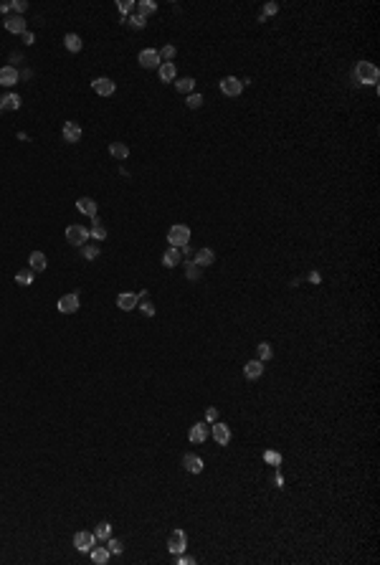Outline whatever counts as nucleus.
<instances>
[{
	"instance_id": "nucleus-22",
	"label": "nucleus",
	"mask_w": 380,
	"mask_h": 565,
	"mask_svg": "<svg viewBox=\"0 0 380 565\" xmlns=\"http://www.w3.org/2000/svg\"><path fill=\"white\" fill-rule=\"evenodd\" d=\"M134 8H137V16H142L145 21H147L152 13H157V3H152V0H139Z\"/></svg>"
},
{
	"instance_id": "nucleus-7",
	"label": "nucleus",
	"mask_w": 380,
	"mask_h": 565,
	"mask_svg": "<svg viewBox=\"0 0 380 565\" xmlns=\"http://www.w3.org/2000/svg\"><path fill=\"white\" fill-rule=\"evenodd\" d=\"M211 434H213V439H216V444H218V446H226V444L231 441V429H228L223 421H213Z\"/></svg>"
},
{
	"instance_id": "nucleus-1",
	"label": "nucleus",
	"mask_w": 380,
	"mask_h": 565,
	"mask_svg": "<svg viewBox=\"0 0 380 565\" xmlns=\"http://www.w3.org/2000/svg\"><path fill=\"white\" fill-rule=\"evenodd\" d=\"M187 241H190V228H187V226L175 223V226L167 231V244H170L172 249H182V246H187Z\"/></svg>"
},
{
	"instance_id": "nucleus-29",
	"label": "nucleus",
	"mask_w": 380,
	"mask_h": 565,
	"mask_svg": "<svg viewBox=\"0 0 380 565\" xmlns=\"http://www.w3.org/2000/svg\"><path fill=\"white\" fill-rule=\"evenodd\" d=\"M175 89L180 91V94H190L196 89V79H190V76H182V79H177L175 81Z\"/></svg>"
},
{
	"instance_id": "nucleus-5",
	"label": "nucleus",
	"mask_w": 380,
	"mask_h": 565,
	"mask_svg": "<svg viewBox=\"0 0 380 565\" xmlns=\"http://www.w3.org/2000/svg\"><path fill=\"white\" fill-rule=\"evenodd\" d=\"M221 91L226 94V97H239L241 91H244V81L241 79H236V76H226V79H221Z\"/></svg>"
},
{
	"instance_id": "nucleus-18",
	"label": "nucleus",
	"mask_w": 380,
	"mask_h": 565,
	"mask_svg": "<svg viewBox=\"0 0 380 565\" xmlns=\"http://www.w3.org/2000/svg\"><path fill=\"white\" fill-rule=\"evenodd\" d=\"M162 264L167 266V269H175L177 264H182V254H180V249H167L165 254H162Z\"/></svg>"
},
{
	"instance_id": "nucleus-9",
	"label": "nucleus",
	"mask_w": 380,
	"mask_h": 565,
	"mask_svg": "<svg viewBox=\"0 0 380 565\" xmlns=\"http://www.w3.org/2000/svg\"><path fill=\"white\" fill-rule=\"evenodd\" d=\"M59 312L61 314H74L76 309H79V294H64L61 299H59Z\"/></svg>"
},
{
	"instance_id": "nucleus-4",
	"label": "nucleus",
	"mask_w": 380,
	"mask_h": 565,
	"mask_svg": "<svg viewBox=\"0 0 380 565\" xmlns=\"http://www.w3.org/2000/svg\"><path fill=\"white\" fill-rule=\"evenodd\" d=\"M185 547H187V537H185V532H182V530L170 532V537H167V550L175 552V555H180V552H185Z\"/></svg>"
},
{
	"instance_id": "nucleus-6",
	"label": "nucleus",
	"mask_w": 380,
	"mask_h": 565,
	"mask_svg": "<svg viewBox=\"0 0 380 565\" xmlns=\"http://www.w3.org/2000/svg\"><path fill=\"white\" fill-rule=\"evenodd\" d=\"M137 59H139L142 69H160V54L155 49H142Z\"/></svg>"
},
{
	"instance_id": "nucleus-43",
	"label": "nucleus",
	"mask_w": 380,
	"mask_h": 565,
	"mask_svg": "<svg viewBox=\"0 0 380 565\" xmlns=\"http://www.w3.org/2000/svg\"><path fill=\"white\" fill-rule=\"evenodd\" d=\"M198 271H201V266H196L193 261H187V279H198Z\"/></svg>"
},
{
	"instance_id": "nucleus-32",
	"label": "nucleus",
	"mask_w": 380,
	"mask_h": 565,
	"mask_svg": "<svg viewBox=\"0 0 380 565\" xmlns=\"http://www.w3.org/2000/svg\"><path fill=\"white\" fill-rule=\"evenodd\" d=\"M16 281H18L21 287H28V284H33V271H31V269H23V271H18V274H16Z\"/></svg>"
},
{
	"instance_id": "nucleus-20",
	"label": "nucleus",
	"mask_w": 380,
	"mask_h": 565,
	"mask_svg": "<svg viewBox=\"0 0 380 565\" xmlns=\"http://www.w3.org/2000/svg\"><path fill=\"white\" fill-rule=\"evenodd\" d=\"M137 294H129V292H124V294H119L117 297V307L122 309V312H129V309H134L137 307Z\"/></svg>"
},
{
	"instance_id": "nucleus-36",
	"label": "nucleus",
	"mask_w": 380,
	"mask_h": 565,
	"mask_svg": "<svg viewBox=\"0 0 380 565\" xmlns=\"http://www.w3.org/2000/svg\"><path fill=\"white\" fill-rule=\"evenodd\" d=\"M107 550H109V552H114V555H119V552L124 550V545H122V540L109 537V540H107Z\"/></svg>"
},
{
	"instance_id": "nucleus-23",
	"label": "nucleus",
	"mask_w": 380,
	"mask_h": 565,
	"mask_svg": "<svg viewBox=\"0 0 380 565\" xmlns=\"http://www.w3.org/2000/svg\"><path fill=\"white\" fill-rule=\"evenodd\" d=\"M28 264H31V271H33V274H36V271H43V269L49 266L46 254H41V251H33V254H31V259H28Z\"/></svg>"
},
{
	"instance_id": "nucleus-37",
	"label": "nucleus",
	"mask_w": 380,
	"mask_h": 565,
	"mask_svg": "<svg viewBox=\"0 0 380 565\" xmlns=\"http://www.w3.org/2000/svg\"><path fill=\"white\" fill-rule=\"evenodd\" d=\"M81 254H84V259L94 261L99 256V246H81Z\"/></svg>"
},
{
	"instance_id": "nucleus-38",
	"label": "nucleus",
	"mask_w": 380,
	"mask_h": 565,
	"mask_svg": "<svg viewBox=\"0 0 380 565\" xmlns=\"http://www.w3.org/2000/svg\"><path fill=\"white\" fill-rule=\"evenodd\" d=\"M185 104H187L190 109H198V107H203V97H201V94H190Z\"/></svg>"
},
{
	"instance_id": "nucleus-2",
	"label": "nucleus",
	"mask_w": 380,
	"mask_h": 565,
	"mask_svg": "<svg viewBox=\"0 0 380 565\" xmlns=\"http://www.w3.org/2000/svg\"><path fill=\"white\" fill-rule=\"evenodd\" d=\"M355 76H357V81H362V84H377L380 71H377L375 64H370V61H360L357 69H355Z\"/></svg>"
},
{
	"instance_id": "nucleus-19",
	"label": "nucleus",
	"mask_w": 380,
	"mask_h": 565,
	"mask_svg": "<svg viewBox=\"0 0 380 565\" xmlns=\"http://www.w3.org/2000/svg\"><path fill=\"white\" fill-rule=\"evenodd\" d=\"M213 261H216V254H213L211 249H201V251H196V259H193V264H196V266L206 269V266H211Z\"/></svg>"
},
{
	"instance_id": "nucleus-28",
	"label": "nucleus",
	"mask_w": 380,
	"mask_h": 565,
	"mask_svg": "<svg viewBox=\"0 0 380 565\" xmlns=\"http://www.w3.org/2000/svg\"><path fill=\"white\" fill-rule=\"evenodd\" d=\"M137 299H139V302H137V307H139V309H142V312H145V314H147V317H155V304H152V302H150V297H147V292H142V294H137Z\"/></svg>"
},
{
	"instance_id": "nucleus-3",
	"label": "nucleus",
	"mask_w": 380,
	"mask_h": 565,
	"mask_svg": "<svg viewBox=\"0 0 380 565\" xmlns=\"http://www.w3.org/2000/svg\"><path fill=\"white\" fill-rule=\"evenodd\" d=\"M66 241H69L71 246H84V244L89 241V228H84V226H79V223L69 226V228H66Z\"/></svg>"
},
{
	"instance_id": "nucleus-24",
	"label": "nucleus",
	"mask_w": 380,
	"mask_h": 565,
	"mask_svg": "<svg viewBox=\"0 0 380 565\" xmlns=\"http://www.w3.org/2000/svg\"><path fill=\"white\" fill-rule=\"evenodd\" d=\"M64 46H66L71 54H79L81 46H84V41H81V36H76V33H66V36H64Z\"/></svg>"
},
{
	"instance_id": "nucleus-14",
	"label": "nucleus",
	"mask_w": 380,
	"mask_h": 565,
	"mask_svg": "<svg viewBox=\"0 0 380 565\" xmlns=\"http://www.w3.org/2000/svg\"><path fill=\"white\" fill-rule=\"evenodd\" d=\"M182 466L190 472V474H201L203 472V459L198 454H185L182 456Z\"/></svg>"
},
{
	"instance_id": "nucleus-31",
	"label": "nucleus",
	"mask_w": 380,
	"mask_h": 565,
	"mask_svg": "<svg viewBox=\"0 0 380 565\" xmlns=\"http://www.w3.org/2000/svg\"><path fill=\"white\" fill-rule=\"evenodd\" d=\"M94 537L102 540V542H107V540L112 537V525H109V522H99L97 530H94Z\"/></svg>"
},
{
	"instance_id": "nucleus-30",
	"label": "nucleus",
	"mask_w": 380,
	"mask_h": 565,
	"mask_svg": "<svg viewBox=\"0 0 380 565\" xmlns=\"http://www.w3.org/2000/svg\"><path fill=\"white\" fill-rule=\"evenodd\" d=\"M109 550L107 547H91V562H97V565H104V562H109Z\"/></svg>"
},
{
	"instance_id": "nucleus-41",
	"label": "nucleus",
	"mask_w": 380,
	"mask_h": 565,
	"mask_svg": "<svg viewBox=\"0 0 380 565\" xmlns=\"http://www.w3.org/2000/svg\"><path fill=\"white\" fill-rule=\"evenodd\" d=\"M11 8H13V11H16L18 16H23V11L28 8V3H26V0H13V3H11Z\"/></svg>"
},
{
	"instance_id": "nucleus-35",
	"label": "nucleus",
	"mask_w": 380,
	"mask_h": 565,
	"mask_svg": "<svg viewBox=\"0 0 380 565\" xmlns=\"http://www.w3.org/2000/svg\"><path fill=\"white\" fill-rule=\"evenodd\" d=\"M124 23H127L129 28H134V31H139V28H145V26H147V21H145L142 16H132V18H127Z\"/></svg>"
},
{
	"instance_id": "nucleus-46",
	"label": "nucleus",
	"mask_w": 380,
	"mask_h": 565,
	"mask_svg": "<svg viewBox=\"0 0 380 565\" xmlns=\"http://www.w3.org/2000/svg\"><path fill=\"white\" fill-rule=\"evenodd\" d=\"M206 418H208V421H211V423H213V421H218V411H216V408H208V413H206Z\"/></svg>"
},
{
	"instance_id": "nucleus-34",
	"label": "nucleus",
	"mask_w": 380,
	"mask_h": 565,
	"mask_svg": "<svg viewBox=\"0 0 380 565\" xmlns=\"http://www.w3.org/2000/svg\"><path fill=\"white\" fill-rule=\"evenodd\" d=\"M271 355H274L271 345H269V342H261V345H259V360L266 362V360H271Z\"/></svg>"
},
{
	"instance_id": "nucleus-44",
	"label": "nucleus",
	"mask_w": 380,
	"mask_h": 565,
	"mask_svg": "<svg viewBox=\"0 0 380 565\" xmlns=\"http://www.w3.org/2000/svg\"><path fill=\"white\" fill-rule=\"evenodd\" d=\"M21 41H23L26 46H33V43H36V36H33L31 31H26V33H21Z\"/></svg>"
},
{
	"instance_id": "nucleus-12",
	"label": "nucleus",
	"mask_w": 380,
	"mask_h": 565,
	"mask_svg": "<svg viewBox=\"0 0 380 565\" xmlns=\"http://www.w3.org/2000/svg\"><path fill=\"white\" fill-rule=\"evenodd\" d=\"M18 79H21V74H18L16 66H3V69H0V86H13V84H18Z\"/></svg>"
},
{
	"instance_id": "nucleus-8",
	"label": "nucleus",
	"mask_w": 380,
	"mask_h": 565,
	"mask_svg": "<svg viewBox=\"0 0 380 565\" xmlns=\"http://www.w3.org/2000/svg\"><path fill=\"white\" fill-rule=\"evenodd\" d=\"M94 542H97L94 532H76V535H74V547H76L79 552H91Z\"/></svg>"
},
{
	"instance_id": "nucleus-21",
	"label": "nucleus",
	"mask_w": 380,
	"mask_h": 565,
	"mask_svg": "<svg viewBox=\"0 0 380 565\" xmlns=\"http://www.w3.org/2000/svg\"><path fill=\"white\" fill-rule=\"evenodd\" d=\"M157 71H160V81H162V84H165V81H172V79L177 76V69H175L172 61H162Z\"/></svg>"
},
{
	"instance_id": "nucleus-26",
	"label": "nucleus",
	"mask_w": 380,
	"mask_h": 565,
	"mask_svg": "<svg viewBox=\"0 0 380 565\" xmlns=\"http://www.w3.org/2000/svg\"><path fill=\"white\" fill-rule=\"evenodd\" d=\"M109 152H112V157H117V160H127V157H129V147H127L124 142H112V145H109Z\"/></svg>"
},
{
	"instance_id": "nucleus-13",
	"label": "nucleus",
	"mask_w": 380,
	"mask_h": 565,
	"mask_svg": "<svg viewBox=\"0 0 380 565\" xmlns=\"http://www.w3.org/2000/svg\"><path fill=\"white\" fill-rule=\"evenodd\" d=\"M61 134H64V142H79L81 139V127L76 124V122H64V129H61Z\"/></svg>"
},
{
	"instance_id": "nucleus-10",
	"label": "nucleus",
	"mask_w": 380,
	"mask_h": 565,
	"mask_svg": "<svg viewBox=\"0 0 380 565\" xmlns=\"http://www.w3.org/2000/svg\"><path fill=\"white\" fill-rule=\"evenodd\" d=\"M91 89H94L99 97H112V94H114V81L107 79V76H99V79L91 81Z\"/></svg>"
},
{
	"instance_id": "nucleus-40",
	"label": "nucleus",
	"mask_w": 380,
	"mask_h": 565,
	"mask_svg": "<svg viewBox=\"0 0 380 565\" xmlns=\"http://www.w3.org/2000/svg\"><path fill=\"white\" fill-rule=\"evenodd\" d=\"M160 54V61L165 59V61H172L175 59V46H162V51H157Z\"/></svg>"
},
{
	"instance_id": "nucleus-17",
	"label": "nucleus",
	"mask_w": 380,
	"mask_h": 565,
	"mask_svg": "<svg viewBox=\"0 0 380 565\" xmlns=\"http://www.w3.org/2000/svg\"><path fill=\"white\" fill-rule=\"evenodd\" d=\"M97 208H99V206H97L94 198H79V201H76V211L84 213V216H89V218L97 216Z\"/></svg>"
},
{
	"instance_id": "nucleus-16",
	"label": "nucleus",
	"mask_w": 380,
	"mask_h": 565,
	"mask_svg": "<svg viewBox=\"0 0 380 565\" xmlns=\"http://www.w3.org/2000/svg\"><path fill=\"white\" fill-rule=\"evenodd\" d=\"M187 439H190V444H203V441L208 439V426H206V423H193V429H190Z\"/></svg>"
},
{
	"instance_id": "nucleus-45",
	"label": "nucleus",
	"mask_w": 380,
	"mask_h": 565,
	"mask_svg": "<svg viewBox=\"0 0 380 565\" xmlns=\"http://www.w3.org/2000/svg\"><path fill=\"white\" fill-rule=\"evenodd\" d=\"M193 562H196V560L190 557V555H185V552H180V555H177V565H193Z\"/></svg>"
},
{
	"instance_id": "nucleus-25",
	"label": "nucleus",
	"mask_w": 380,
	"mask_h": 565,
	"mask_svg": "<svg viewBox=\"0 0 380 565\" xmlns=\"http://www.w3.org/2000/svg\"><path fill=\"white\" fill-rule=\"evenodd\" d=\"M8 109H21V97L18 94H6L0 99V112H8Z\"/></svg>"
},
{
	"instance_id": "nucleus-27",
	"label": "nucleus",
	"mask_w": 380,
	"mask_h": 565,
	"mask_svg": "<svg viewBox=\"0 0 380 565\" xmlns=\"http://www.w3.org/2000/svg\"><path fill=\"white\" fill-rule=\"evenodd\" d=\"M89 236H94L97 241H104V239H107V228L102 226V221H99L97 216L91 218V228H89Z\"/></svg>"
},
{
	"instance_id": "nucleus-11",
	"label": "nucleus",
	"mask_w": 380,
	"mask_h": 565,
	"mask_svg": "<svg viewBox=\"0 0 380 565\" xmlns=\"http://www.w3.org/2000/svg\"><path fill=\"white\" fill-rule=\"evenodd\" d=\"M6 31L8 33H18V36L26 33V18L18 16V13L16 16H6Z\"/></svg>"
},
{
	"instance_id": "nucleus-47",
	"label": "nucleus",
	"mask_w": 380,
	"mask_h": 565,
	"mask_svg": "<svg viewBox=\"0 0 380 565\" xmlns=\"http://www.w3.org/2000/svg\"><path fill=\"white\" fill-rule=\"evenodd\" d=\"M11 11V3H0V13H8Z\"/></svg>"
},
{
	"instance_id": "nucleus-39",
	"label": "nucleus",
	"mask_w": 380,
	"mask_h": 565,
	"mask_svg": "<svg viewBox=\"0 0 380 565\" xmlns=\"http://www.w3.org/2000/svg\"><path fill=\"white\" fill-rule=\"evenodd\" d=\"M276 11H279V6H276V3H266V6H264V11H261V16H259V18H261V21H266V18H269V16H274V13H276Z\"/></svg>"
},
{
	"instance_id": "nucleus-15",
	"label": "nucleus",
	"mask_w": 380,
	"mask_h": 565,
	"mask_svg": "<svg viewBox=\"0 0 380 565\" xmlns=\"http://www.w3.org/2000/svg\"><path fill=\"white\" fill-rule=\"evenodd\" d=\"M244 375H246L249 381L261 378V375H264V362H261V360H249V362L244 365Z\"/></svg>"
},
{
	"instance_id": "nucleus-33",
	"label": "nucleus",
	"mask_w": 380,
	"mask_h": 565,
	"mask_svg": "<svg viewBox=\"0 0 380 565\" xmlns=\"http://www.w3.org/2000/svg\"><path fill=\"white\" fill-rule=\"evenodd\" d=\"M134 6H137L134 0H117V11L122 13V18H127V13L134 11Z\"/></svg>"
},
{
	"instance_id": "nucleus-42",
	"label": "nucleus",
	"mask_w": 380,
	"mask_h": 565,
	"mask_svg": "<svg viewBox=\"0 0 380 565\" xmlns=\"http://www.w3.org/2000/svg\"><path fill=\"white\" fill-rule=\"evenodd\" d=\"M264 459H266L269 464H274V466H279V464H281V456H279L276 451H266V454H264Z\"/></svg>"
}]
</instances>
